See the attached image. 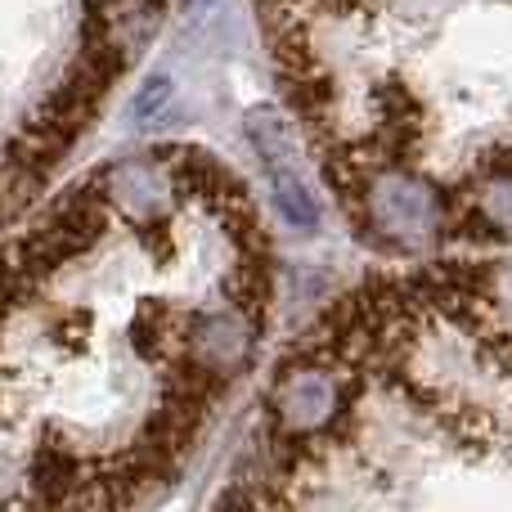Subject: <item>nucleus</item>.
<instances>
[{
	"mask_svg": "<svg viewBox=\"0 0 512 512\" xmlns=\"http://www.w3.org/2000/svg\"><path fill=\"white\" fill-rule=\"evenodd\" d=\"M292 104L391 252H512V0H274Z\"/></svg>",
	"mask_w": 512,
	"mask_h": 512,
	"instance_id": "obj_1",
	"label": "nucleus"
}]
</instances>
